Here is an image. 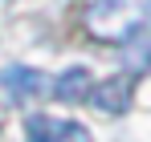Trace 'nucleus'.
<instances>
[{"instance_id":"nucleus-5","label":"nucleus","mask_w":151,"mask_h":142,"mask_svg":"<svg viewBox=\"0 0 151 142\" xmlns=\"http://www.w3.org/2000/svg\"><path fill=\"white\" fill-rule=\"evenodd\" d=\"M131 102V77H110L102 81V89L94 94V106H102L106 114H123Z\"/></svg>"},{"instance_id":"nucleus-3","label":"nucleus","mask_w":151,"mask_h":142,"mask_svg":"<svg viewBox=\"0 0 151 142\" xmlns=\"http://www.w3.org/2000/svg\"><path fill=\"white\" fill-rule=\"evenodd\" d=\"M0 89L12 102H37V97L49 94V77L41 69H29V65H8L0 73Z\"/></svg>"},{"instance_id":"nucleus-4","label":"nucleus","mask_w":151,"mask_h":142,"mask_svg":"<svg viewBox=\"0 0 151 142\" xmlns=\"http://www.w3.org/2000/svg\"><path fill=\"white\" fill-rule=\"evenodd\" d=\"M90 69H82V65H74V69L57 73V81H49V94L57 97V102H86L90 97Z\"/></svg>"},{"instance_id":"nucleus-1","label":"nucleus","mask_w":151,"mask_h":142,"mask_svg":"<svg viewBox=\"0 0 151 142\" xmlns=\"http://www.w3.org/2000/svg\"><path fill=\"white\" fill-rule=\"evenodd\" d=\"M82 21L90 28V37L127 45L151 24V0H86Z\"/></svg>"},{"instance_id":"nucleus-2","label":"nucleus","mask_w":151,"mask_h":142,"mask_svg":"<svg viewBox=\"0 0 151 142\" xmlns=\"http://www.w3.org/2000/svg\"><path fill=\"white\" fill-rule=\"evenodd\" d=\"M25 138L29 142H94L82 122L70 118H49V114H33L25 118Z\"/></svg>"}]
</instances>
